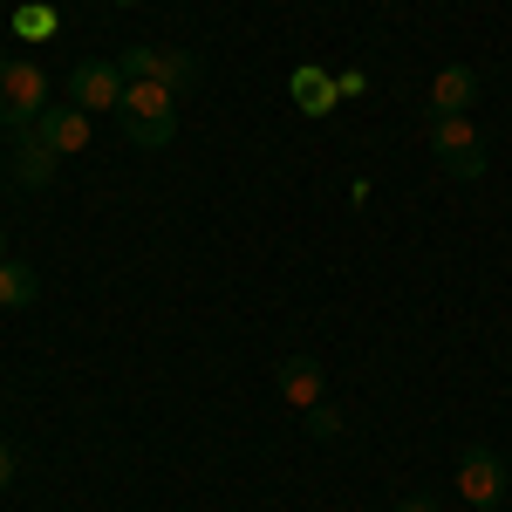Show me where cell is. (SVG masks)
Listing matches in <instances>:
<instances>
[{"mask_svg":"<svg viewBox=\"0 0 512 512\" xmlns=\"http://www.w3.org/2000/svg\"><path fill=\"white\" fill-rule=\"evenodd\" d=\"M117 130L137 144V151H164L178 137V96L164 82H130L117 103Z\"/></svg>","mask_w":512,"mask_h":512,"instance_id":"obj_1","label":"cell"},{"mask_svg":"<svg viewBox=\"0 0 512 512\" xmlns=\"http://www.w3.org/2000/svg\"><path fill=\"white\" fill-rule=\"evenodd\" d=\"M48 110V76L28 55H0V130H28Z\"/></svg>","mask_w":512,"mask_h":512,"instance_id":"obj_2","label":"cell"},{"mask_svg":"<svg viewBox=\"0 0 512 512\" xmlns=\"http://www.w3.org/2000/svg\"><path fill=\"white\" fill-rule=\"evenodd\" d=\"M123 82H164L171 96H185L198 82V55H185V48H151V41H137V48H123L117 55Z\"/></svg>","mask_w":512,"mask_h":512,"instance_id":"obj_3","label":"cell"},{"mask_svg":"<svg viewBox=\"0 0 512 512\" xmlns=\"http://www.w3.org/2000/svg\"><path fill=\"white\" fill-rule=\"evenodd\" d=\"M431 151H437V171L451 178H485V144H478L472 117H431Z\"/></svg>","mask_w":512,"mask_h":512,"instance_id":"obj_4","label":"cell"},{"mask_svg":"<svg viewBox=\"0 0 512 512\" xmlns=\"http://www.w3.org/2000/svg\"><path fill=\"white\" fill-rule=\"evenodd\" d=\"M123 89H130V82H123V69H117V62H103V55H89V62H76V69H69V103H76V110H89V117H103V110L117 117Z\"/></svg>","mask_w":512,"mask_h":512,"instance_id":"obj_5","label":"cell"},{"mask_svg":"<svg viewBox=\"0 0 512 512\" xmlns=\"http://www.w3.org/2000/svg\"><path fill=\"white\" fill-rule=\"evenodd\" d=\"M458 499H465L472 512H492L499 499H506V458L485 451V444H472V451L458 458Z\"/></svg>","mask_w":512,"mask_h":512,"instance_id":"obj_6","label":"cell"},{"mask_svg":"<svg viewBox=\"0 0 512 512\" xmlns=\"http://www.w3.org/2000/svg\"><path fill=\"white\" fill-rule=\"evenodd\" d=\"M274 390L287 410H315V403H328V369H321L315 355H287L274 369Z\"/></svg>","mask_w":512,"mask_h":512,"instance_id":"obj_7","label":"cell"},{"mask_svg":"<svg viewBox=\"0 0 512 512\" xmlns=\"http://www.w3.org/2000/svg\"><path fill=\"white\" fill-rule=\"evenodd\" d=\"M35 130L48 137V151H55V158H76V151H89V110H76V103H48Z\"/></svg>","mask_w":512,"mask_h":512,"instance_id":"obj_8","label":"cell"},{"mask_svg":"<svg viewBox=\"0 0 512 512\" xmlns=\"http://www.w3.org/2000/svg\"><path fill=\"white\" fill-rule=\"evenodd\" d=\"M287 96H294L301 117H328V110L342 103V82L328 76V69H315V62H301V69L287 76Z\"/></svg>","mask_w":512,"mask_h":512,"instance_id":"obj_9","label":"cell"},{"mask_svg":"<svg viewBox=\"0 0 512 512\" xmlns=\"http://www.w3.org/2000/svg\"><path fill=\"white\" fill-rule=\"evenodd\" d=\"M55 151H48V137H41L35 123H28V130H14V178H21V185H28V192H41V185H48V178H55Z\"/></svg>","mask_w":512,"mask_h":512,"instance_id":"obj_10","label":"cell"},{"mask_svg":"<svg viewBox=\"0 0 512 512\" xmlns=\"http://www.w3.org/2000/svg\"><path fill=\"white\" fill-rule=\"evenodd\" d=\"M472 103H478V76L465 62H451V69L431 76V117H465Z\"/></svg>","mask_w":512,"mask_h":512,"instance_id":"obj_11","label":"cell"},{"mask_svg":"<svg viewBox=\"0 0 512 512\" xmlns=\"http://www.w3.org/2000/svg\"><path fill=\"white\" fill-rule=\"evenodd\" d=\"M35 294H41V280L28 260H0V308H28Z\"/></svg>","mask_w":512,"mask_h":512,"instance_id":"obj_12","label":"cell"},{"mask_svg":"<svg viewBox=\"0 0 512 512\" xmlns=\"http://www.w3.org/2000/svg\"><path fill=\"white\" fill-rule=\"evenodd\" d=\"M55 28H62V21H55L41 0H21V7H14V35H55Z\"/></svg>","mask_w":512,"mask_h":512,"instance_id":"obj_13","label":"cell"},{"mask_svg":"<svg viewBox=\"0 0 512 512\" xmlns=\"http://www.w3.org/2000/svg\"><path fill=\"white\" fill-rule=\"evenodd\" d=\"M308 431H315V437H335V431H342V410H335V403H315V410H308Z\"/></svg>","mask_w":512,"mask_h":512,"instance_id":"obj_14","label":"cell"},{"mask_svg":"<svg viewBox=\"0 0 512 512\" xmlns=\"http://www.w3.org/2000/svg\"><path fill=\"white\" fill-rule=\"evenodd\" d=\"M14 478H21V451H14V444H7V437H0V492H7V485H14Z\"/></svg>","mask_w":512,"mask_h":512,"instance_id":"obj_15","label":"cell"},{"mask_svg":"<svg viewBox=\"0 0 512 512\" xmlns=\"http://www.w3.org/2000/svg\"><path fill=\"white\" fill-rule=\"evenodd\" d=\"M396 512H437L431 492H410V499H396Z\"/></svg>","mask_w":512,"mask_h":512,"instance_id":"obj_16","label":"cell"},{"mask_svg":"<svg viewBox=\"0 0 512 512\" xmlns=\"http://www.w3.org/2000/svg\"><path fill=\"white\" fill-rule=\"evenodd\" d=\"M110 7H144V0H110Z\"/></svg>","mask_w":512,"mask_h":512,"instance_id":"obj_17","label":"cell"},{"mask_svg":"<svg viewBox=\"0 0 512 512\" xmlns=\"http://www.w3.org/2000/svg\"><path fill=\"white\" fill-rule=\"evenodd\" d=\"M0 260H7V233H0Z\"/></svg>","mask_w":512,"mask_h":512,"instance_id":"obj_18","label":"cell"}]
</instances>
